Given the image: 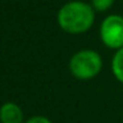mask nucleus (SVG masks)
Wrapping results in <instances>:
<instances>
[{"mask_svg":"<svg viewBox=\"0 0 123 123\" xmlns=\"http://www.w3.org/2000/svg\"><path fill=\"white\" fill-rule=\"evenodd\" d=\"M58 24L65 32L77 35L83 33L93 25L94 11L89 4L82 1L66 3L58 12Z\"/></svg>","mask_w":123,"mask_h":123,"instance_id":"f257e3e1","label":"nucleus"},{"mask_svg":"<svg viewBox=\"0 0 123 123\" xmlns=\"http://www.w3.org/2000/svg\"><path fill=\"white\" fill-rule=\"evenodd\" d=\"M102 69V58L94 50H81L70 60V72L80 80H90Z\"/></svg>","mask_w":123,"mask_h":123,"instance_id":"f03ea898","label":"nucleus"},{"mask_svg":"<svg viewBox=\"0 0 123 123\" xmlns=\"http://www.w3.org/2000/svg\"><path fill=\"white\" fill-rule=\"evenodd\" d=\"M101 38L106 46L120 49L123 46V17L118 15L107 16L101 25Z\"/></svg>","mask_w":123,"mask_h":123,"instance_id":"7ed1b4c3","label":"nucleus"},{"mask_svg":"<svg viewBox=\"0 0 123 123\" xmlns=\"http://www.w3.org/2000/svg\"><path fill=\"white\" fill-rule=\"evenodd\" d=\"M1 123H23V111L16 103L7 102L0 107Z\"/></svg>","mask_w":123,"mask_h":123,"instance_id":"20e7f679","label":"nucleus"},{"mask_svg":"<svg viewBox=\"0 0 123 123\" xmlns=\"http://www.w3.org/2000/svg\"><path fill=\"white\" fill-rule=\"evenodd\" d=\"M112 72L118 81L123 82V46L118 49L112 58Z\"/></svg>","mask_w":123,"mask_h":123,"instance_id":"39448f33","label":"nucleus"},{"mask_svg":"<svg viewBox=\"0 0 123 123\" xmlns=\"http://www.w3.org/2000/svg\"><path fill=\"white\" fill-rule=\"evenodd\" d=\"M114 3V0H93V7L95 11L105 12L110 8Z\"/></svg>","mask_w":123,"mask_h":123,"instance_id":"423d86ee","label":"nucleus"},{"mask_svg":"<svg viewBox=\"0 0 123 123\" xmlns=\"http://www.w3.org/2000/svg\"><path fill=\"white\" fill-rule=\"evenodd\" d=\"M25 123H52L49 119H46L45 117H33L31 119H28Z\"/></svg>","mask_w":123,"mask_h":123,"instance_id":"0eeeda50","label":"nucleus"}]
</instances>
